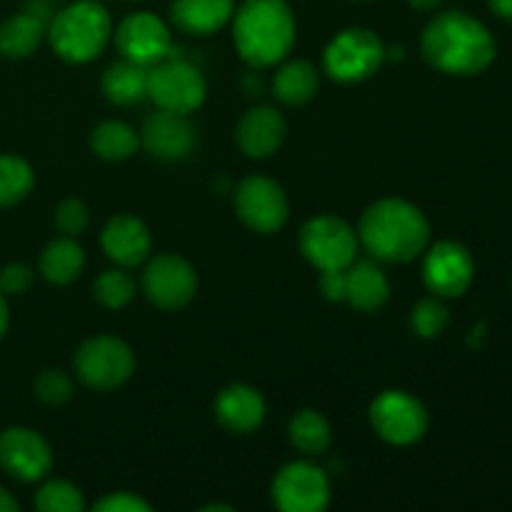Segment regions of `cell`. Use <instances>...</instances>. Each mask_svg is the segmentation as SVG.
<instances>
[{
  "label": "cell",
  "mask_w": 512,
  "mask_h": 512,
  "mask_svg": "<svg viewBox=\"0 0 512 512\" xmlns=\"http://www.w3.org/2000/svg\"><path fill=\"white\" fill-rule=\"evenodd\" d=\"M18 510V500L8 493L5 488H0V512H15Z\"/></svg>",
  "instance_id": "f35d334b"
},
{
  "label": "cell",
  "mask_w": 512,
  "mask_h": 512,
  "mask_svg": "<svg viewBox=\"0 0 512 512\" xmlns=\"http://www.w3.org/2000/svg\"><path fill=\"white\" fill-rule=\"evenodd\" d=\"M235 0H173L170 18L188 35H210L233 20Z\"/></svg>",
  "instance_id": "44dd1931"
},
{
  "label": "cell",
  "mask_w": 512,
  "mask_h": 512,
  "mask_svg": "<svg viewBox=\"0 0 512 512\" xmlns=\"http://www.w3.org/2000/svg\"><path fill=\"white\" fill-rule=\"evenodd\" d=\"M0 468L20 483H38L53 470V450L38 430L13 425L0 433Z\"/></svg>",
  "instance_id": "5bb4252c"
},
{
  "label": "cell",
  "mask_w": 512,
  "mask_h": 512,
  "mask_svg": "<svg viewBox=\"0 0 512 512\" xmlns=\"http://www.w3.org/2000/svg\"><path fill=\"white\" fill-rule=\"evenodd\" d=\"M143 293L155 308L180 310L198 295V273L183 255H155L143 270Z\"/></svg>",
  "instance_id": "30bf717a"
},
{
  "label": "cell",
  "mask_w": 512,
  "mask_h": 512,
  "mask_svg": "<svg viewBox=\"0 0 512 512\" xmlns=\"http://www.w3.org/2000/svg\"><path fill=\"white\" fill-rule=\"evenodd\" d=\"M320 73L310 60H288L273 78V95L283 105L298 108L318 95Z\"/></svg>",
  "instance_id": "cb8c5ba5"
},
{
  "label": "cell",
  "mask_w": 512,
  "mask_h": 512,
  "mask_svg": "<svg viewBox=\"0 0 512 512\" xmlns=\"http://www.w3.org/2000/svg\"><path fill=\"white\" fill-rule=\"evenodd\" d=\"M93 298L108 310H123L135 298V280L125 273V268H110L95 278Z\"/></svg>",
  "instance_id": "f1b7e54d"
},
{
  "label": "cell",
  "mask_w": 512,
  "mask_h": 512,
  "mask_svg": "<svg viewBox=\"0 0 512 512\" xmlns=\"http://www.w3.org/2000/svg\"><path fill=\"white\" fill-rule=\"evenodd\" d=\"M293 8L285 0H245L233 13V43L255 70L283 63L295 48Z\"/></svg>",
  "instance_id": "3957f363"
},
{
  "label": "cell",
  "mask_w": 512,
  "mask_h": 512,
  "mask_svg": "<svg viewBox=\"0 0 512 512\" xmlns=\"http://www.w3.org/2000/svg\"><path fill=\"white\" fill-rule=\"evenodd\" d=\"M35 270L25 263H10L0 270V293L8 295H23L33 288Z\"/></svg>",
  "instance_id": "836d02e7"
},
{
  "label": "cell",
  "mask_w": 512,
  "mask_h": 512,
  "mask_svg": "<svg viewBox=\"0 0 512 512\" xmlns=\"http://www.w3.org/2000/svg\"><path fill=\"white\" fill-rule=\"evenodd\" d=\"M8 325H10V310H8V300H5V295L0 293V340H3V335L8 333Z\"/></svg>",
  "instance_id": "74e56055"
},
{
  "label": "cell",
  "mask_w": 512,
  "mask_h": 512,
  "mask_svg": "<svg viewBox=\"0 0 512 512\" xmlns=\"http://www.w3.org/2000/svg\"><path fill=\"white\" fill-rule=\"evenodd\" d=\"M215 418L225 430L238 435L255 433L265 420V400L253 385L233 383L215 398Z\"/></svg>",
  "instance_id": "d6986e66"
},
{
  "label": "cell",
  "mask_w": 512,
  "mask_h": 512,
  "mask_svg": "<svg viewBox=\"0 0 512 512\" xmlns=\"http://www.w3.org/2000/svg\"><path fill=\"white\" fill-rule=\"evenodd\" d=\"M485 325H478V328H473V335H470V345H478L480 343V338H483L485 335Z\"/></svg>",
  "instance_id": "60d3db41"
},
{
  "label": "cell",
  "mask_w": 512,
  "mask_h": 512,
  "mask_svg": "<svg viewBox=\"0 0 512 512\" xmlns=\"http://www.w3.org/2000/svg\"><path fill=\"white\" fill-rule=\"evenodd\" d=\"M115 45L125 60L153 68L155 63L168 58L173 53V33L155 13L140 10L130 13L120 20L115 28Z\"/></svg>",
  "instance_id": "4fadbf2b"
},
{
  "label": "cell",
  "mask_w": 512,
  "mask_h": 512,
  "mask_svg": "<svg viewBox=\"0 0 512 512\" xmlns=\"http://www.w3.org/2000/svg\"><path fill=\"white\" fill-rule=\"evenodd\" d=\"M205 95H208L205 75L190 60L173 58L170 53L150 68L148 98L160 110L190 115L205 103Z\"/></svg>",
  "instance_id": "52a82bcc"
},
{
  "label": "cell",
  "mask_w": 512,
  "mask_h": 512,
  "mask_svg": "<svg viewBox=\"0 0 512 512\" xmlns=\"http://www.w3.org/2000/svg\"><path fill=\"white\" fill-rule=\"evenodd\" d=\"M273 503L283 512H323L330 503L328 475L308 460L283 465L273 478Z\"/></svg>",
  "instance_id": "7c38bea8"
},
{
  "label": "cell",
  "mask_w": 512,
  "mask_h": 512,
  "mask_svg": "<svg viewBox=\"0 0 512 512\" xmlns=\"http://www.w3.org/2000/svg\"><path fill=\"white\" fill-rule=\"evenodd\" d=\"M450 323V313L443 303H440L438 295L433 298L420 300L418 305L410 313V328H413L415 335L420 338H438Z\"/></svg>",
  "instance_id": "4dcf8cb0"
},
{
  "label": "cell",
  "mask_w": 512,
  "mask_h": 512,
  "mask_svg": "<svg viewBox=\"0 0 512 512\" xmlns=\"http://www.w3.org/2000/svg\"><path fill=\"white\" fill-rule=\"evenodd\" d=\"M320 293L330 303H343L345 300V270H325L320 273Z\"/></svg>",
  "instance_id": "d590c367"
},
{
  "label": "cell",
  "mask_w": 512,
  "mask_h": 512,
  "mask_svg": "<svg viewBox=\"0 0 512 512\" xmlns=\"http://www.w3.org/2000/svg\"><path fill=\"white\" fill-rule=\"evenodd\" d=\"M48 43L65 63L83 65L98 58L113 38L110 13L95 0H75L48 20Z\"/></svg>",
  "instance_id": "277c9868"
},
{
  "label": "cell",
  "mask_w": 512,
  "mask_h": 512,
  "mask_svg": "<svg viewBox=\"0 0 512 512\" xmlns=\"http://www.w3.org/2000/svg\"><path fill=\"white\" fill-rule=\"evenodd\" d=\"M390 298V280L378 263L358 260L345 268V300L360 313H375Z\"/></svg>",
  "instance_id": "ffe728a7"
},
{
  "label": "cell",
  "mask_w": 512,
  "mask_h": 512,
  "mask_svg": "<svg viewBox=\"0 0 512 512\" xmlns=\"http://www.w3.org/2000/svg\"><path fill=\"white\" fill-rule=\"evenodd\" d=\"M148 75L150 68L120 60L103 73V93L113 105H138L148 98Z\"/></svg>",
  "instance_id": "d4e9b609"
},
{
  "label": "cell",
  "mask_w": 512,
  "mask_h": 512,
  "mask_svg": "<svg viewBox=\"0 0 512 512\" xmlns=\"http://www.w3.org/2000/svg\"><path fill=\"white\" fill-rule=\"evenodd\" d=\"M288 438L290 445L303 455H320L330 448L333 430H330V423L323 413L305 408L290 418Z\"/></svg>",
  "instance_id": "4316f807"
},
{
  "label": "cell",
  "mask_w": 512,
  "mask_h": 512,
  "mask_svg": "<svg viewBox=\"0 0 512 512\" xmlns=\"http://www.w3.org/2000/svg\"><path fill=\"white\" fill-rule=\"evenodd\" d=\"M140 145L153 158L175 163L193 153L198 145V130L190 123L188 115L158 108V113L145 118L143 130H140Z\"/></svg>",
  "instance_id": "2e32d148"
},
{
  "label": "cell",
  "mask_w": 512,
  "mask_h": 512,
  "mask_svg": "<svg viewBox=\"0 0 512 512\" xmlns=\"http://www.w3.org/2000/svg\"><path fill=\"white\" fill-rule=\"evenodd\" d=\"M35 185V173L28 160L20 155H0V208L18 205L30 195Z\"/></svg>",
  "instance_id": "83f0119b"
},
{
  "label": "cell",
  "mask_w": 512,
  "mask_h": 512,
  "mask_svg": "<svg viewBox=\"0 0 512 512\" xmlns=\"http://www.w3.org/2000/svg\"><path fill=\"white\" fill-rule=\"evenodd\" d=\"M210 510H225V512H233V508L230 505H205L203 512H210Z\"/></svg>",
  "instance_id": "b9f144b4"
},
{
  "label": "cell",
  "mask_w": 512,
  "mask_h": 512,
  "mask_svg": "<svg viewBox=\"0 0 512 512\" xmlns=\"http://www.w3.org/2000/svg\"><path fill=\"white\" fill-rule=\"evenodd\" d=\"M55 228L60 230V235H68V238H78L88 230L90 225V210L88 205L80 198H65L63 203L55 208Z\"/></svg>",
  "instance_id": "d6a6232c"
},
{
  "label": "cell",
  "mask_w": 512,
  "mask_h": 512,
  "mask_svg": "<svg viewBox=\"0 0 512 512\" xmlns=\"http://www.w3.org/2000/svg\"><path fill=\"white\" fill-rule=\"evenodd\" d=\"M33 505L43 512H80L85 510L83 493L68 480H50L35 493Z\"/></svg>",
  "instance_id": "f546056e"
},
{
  "label": "cell",
  "mask_w": 512,
  "mask_h": 512,
  "mask_svg": "<svg viewBox=\"0 0 512 512\" xmlns=\"http://www.w3.org/2000/svg\"><path fill=\"white\" fill-rule=\"evenodd\" d=\"M75 375L88 388L115 390L128 383L135 373V353L125 340L115 335H93L83 340L73 355Z\"/></svg>",
  "instance_id": "8992f818"
},
{
  "label": "cell",
  "mask_w": 512,
  "mask_h": 512,
  "mask_svg": "<svg viewBox=\"0 0 512 512\" xmlns=\"http://www.w3.org/2000/svg\"><path fill=\"white\" fill-rule=\"evenodd\" d=\"M285 135H288V123L283 115L270 105H258L240 118L235 128V143L248 158L265 160L278 153L280 145L285 143Z\"/></svg>",
  "instance_id": "e0dca14e"
},
{
  "label": "cell",
  "mask_w": 512,
  "mask_h": 512,
  "mask_svg": "<svg viewBox=\"0 0 512 512\" xmlns=\"http://www.w3.org/2000/svg\"><path fill=\"white\" fill-rule=\"evenodd\" d=\"M488 5L498 18L510 20L512 23V0H488Z\"/></svg>",
  "instance_id": "8d00e7d4"
},
{
  "label": "cell",
  "mask_w": 512,
  "mask_h": 512,
  "mask_svg": "<svg viewBox=\"0 0 512 512\" xmlns=\"http://www.w3.org/2000/svg\"><path fill=\"white\" fill-rule=\"evenodd\" d=\"M235 213L255 233H278L288 223V195L275 180L265 175H250L235 188Z\"/></svg>",
  "instance_id": "8fae6325"
},
{
  "label": "cell",
  "mask_w": 512,
  "mask_h": 512,
  "mask_svg": "<svg viewBox=\"0 0 512 512\" xmlns=\"http://www.w3.org/2000/svg\"><path fill=\"white\" fill-rule=\"evenodd\" d=\"M103 253L113 260L118 268H135L150 258L153 238L148 225L135 215H115L105 223L100 233Z\"/></svg>",
  "instance_id": "ac0fdd59"
},
{
  "label": "cell",
  "mask_w": 512,
  "mask_h": 512,
  "mask_svg": "<svg viewBox=\"0 0 512 512\" xmlns=\"http://www.w3.org/2000/svg\"><path fill=\"white\" fill-rule=\"evenodd\" d=\"M388 60V48L378 33L368 28H345L325 45L323 68L343 85L373 78Z\"/></svg>",
  "instance_id": "5b68a950"
},
{
  "label": "cell",
  "mask_w": 512,
  "mask_h": 512,
  "mask_svg": "<svg viewBox=\"0 0 512 512\" xmlns=\"http://www.w3.org/2000/svg\"><path fill=\"white\" fill-rule=\"evenodd\" d=\"M370 425L390 445H415L428 433V410L405 390H385L370 403Z\"/></svg>",
  "instance_id": "9c48e42d"
},
{
  "label": "cell",
  "mask_w": 512,
  "mask_h": 512,
  "mask_svg": "<svg viewBox=\"0 0 512 512\" xmlns=\"http://www.w3.org/2000/svg\"><path fill=\"white\" fill-rule=\"evenodd\" d=\"M85 268V250L80 243L68 235L50 240L40 253V275L53 285H70L80 278Z\"/></svg>",
  "instance_id": "603a6c76"
},
{
  "label": "cell",
  "mask_w": 512,
  "mask_h": 512,
  "mask_svg": "<svg viewBox=\"0 0 512 512\" xmlns=\"http://www.w3.org/2000/svg\"><path fill=\"white\" fill-rule=\"evenodd\" d=\"M425 250L423 280L430 293L438 298H460L475 278L470 250L455 240H440Z\"/></svg>",
  "instance_id": "9a60e30c"
},
{
  "label": "cell",
  "mask_w": 512,
  "mask_h": 512,
  "mask_svg": "<svg viewBox=\"0 0 512 512\" xmlns=\"http://www.w3.org/2000/svg\"><path fill=\"white\" fill-rule=\"evenodd\" d=\"M298 245L303 258L320 273L345 270L358 258V233L338 215H315L300 228Z\"/></svg>",
  "instance_id": "ba28073f"
},
{
  "label": "cell",
  "mask_w": 512,
  "mask_h": 512,
  "mask_svg": "<svg viewBox=\"0 0 512 512\" xmlns=\"http://www.w3.org/2000/svg\"><path fill=\"white\" fill-rule=\"evenodd\" d=\"M358 243L380 263H410L428 248L430 223L418 205L403 198H383L365 208Z\"/></svg>",
  "instance_id": "7a4b0ae2"
},
{
  "label": "cell",
  "mask_w": 512,
  "mask_h": 512,
  "mask_svg": "<svg viewBox=\"0 0 512 512\" xmlns=\"http://www.w3.org/2000/svg\"><path fill=\"white\" fill-rule=\"evenodd\" d=\"M440 3H443V0H408L410 8L415 10H435Z\"/></svg>",
  "instance_id": "ab89813d"
},
{
  "label": "cell",
  "mask_w": 512,
  "mask_h": 512,
  "mask_svg": "<svg viewBox=\"0 0 512 512\" xmlns=\"http://www.w3.org/2000/svg\"><path fill=\"white\" fill-rule=\"evenodd\" d=\"M360 3H365V0H360Z\"/></svg>",
  "instance_id": "7bdbcfd3"
},
{
  "label": "cell",
  "mask_w": 512,
  "mask_h": 512,
  "mask_svg": "<svg viewBox=\"0 0 512 512\" xmlns=\"http://www.w3.org/2000/svg\"><path fill=\"white\" fill-rule=\"evenodd\" d=\"M140 133L123 120H105L90 133V150L108 163H120L138 153Z\"/></svg>",
  "instance_id": "484cf974"
},
{
  "label": "cell",
  "mask_w": 512,
  "mask_h": 512,
  "mask_svg": "<svg viewBox=\"0 0 512 512\" xmlns=\"http://www.w3.org/2000/svg\"><path fill=\"white\" fill-rule=\"evenodd\" d=\"M95 510H100V512H150L153 508H150V503H145L143 498H138V495L120 490V493H108L105 498H100L98 503H95Z\"/></svg>",
  "instance_id": "e575fe53"
},
{
  "label": "cell",
  "mask_w": 512,
  "mask_h": 512,
  "mask_svg": "<svg viewBox=\"0 0 512 512\" xmlns=\"http://www.w3.org/2000/svg\"><path fill=\"white\" fill-rule=\"evenodd\" d=\"M423 58L445 75H478L495 60V38L478 18L460 10L440 13L425 25Z\"/></svg>",
  "instance_id": "6da1fadb"
},
{
  "label": "cell",
  "mask_w": 512,
  "mask_h": 512,
  "mask_svg": "<svg viewBox=\"0 0 512 512\" xmlns=\"http://www.w3.org/2000/svg\"><path fill=\"white\" fill-rule=\"evenodd\" d=\"M48 35V20L25 8L0 23V53L10 60L30 58Z\"/></svg>",
  "instance_id": "7402d4cb"
},
{
  "label": "cell",
  "mask_w": 512,
  "mask_h": 512,
  "mask_svg": "<svg viewBox=\"0 0 512 512\" xmlns=\"http://www.w3.org/2000/svg\"><path fill=\"white\" fill-rule=\"evenodd\" d=\"M35 398L45 405H65L75 395L73 378L60 368H48L35 378Z\"/></svg>",
  "instance_id": "1f68e13d"
}]
</instances>
